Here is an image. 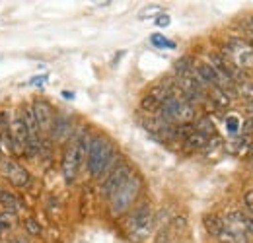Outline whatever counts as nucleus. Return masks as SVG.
<instances>
[{
  "label": "nucleus",
  "mask_w": 253,
  "mask_h": 243,
  "mask_svg": "<svg viewBox=\"0 0 253 243\" xmlns=\"http://www.w3.org/2000/svg\"><path fill=\"white\" fill-rule=\"evenodd\" d=\"M195 130L197 132H201L203 136H211V134H214V124H212V121L209 119V117H203V119H199L197 121V124H195Z\"/></svg>",
  "instance_id": "nucleus-14"
},
{
  "label": "nucleus",
  "mask_w": 253,
  "mask_h": 243,
  "mask_svg": "<svg viewBox=\"0 0 253 243\" xmlns=\"http://www.w3.org/2000/svg\"><path fill=\"white\" fill-rule=\"evenodd\" d=\"M242 93L246 95V99H252L253 101V82H244L242 84Z\"/></svg>",
  "instance_id": "nucleus-17"
},
{
  "label": "nucleus",
  "mask_w": 253,
  "mask_h": 243,
  "mask_svg": "<svg viewBox=\"0 0 253 243\" xmlns=\"http://www.w3.org/2000/svg\"><path fill=\"white\" fill-rule=\"evenodd\" d=\"M0 148H2V146H0Z\"/></svg>",
  "instance_id": "nucleus-24"
},
{
  "label": "nucleus",
  "mask_w": 253,
  "mask_h": 243,
  "mask_svg": "<svg viewBox=\"0 0 253 243\" xmlns=\"http://www.w3.org/2000/svg\"><path fill=\"white\" fill-rule=\"evenodd\" d=\"M226 222H230V224H234V226H242L248 234H253V218L248 216V214L240 212V210H234V212L228 214Z\"/></svg>",
  "instance_id": "nucleus-12"
},
{
  "label": "nucleus",
  "mask_w": 253,
  "mask_h": 243,
  "mask_svg": "<svg viewBox=\"0 0 253 243\" xmlns=\"http://www.w3.org/2000/svg\"><path fill=\"white\" fill-rule=\"evenodd\" d=\"M2 169H4V175L10 179V183H12L14 187H26V185L30 183V173H28V169H24V167H20V165H16V163H12V162H4Z\"/></svg>",
  "instance_id": "nucleus-8"
},
{
  "label": "nucleus",
  "mask_w": 253,
  "mask_h": 243,
  "mask_svg": "<svg viewBox=\"0 0 253 243\" xmlns=\"http://www.w3.org/2000/svg\"><path fill=\"white\" fill-rule=\"evenodd\" d=\"M130 175H132V169H130L128 163H117V165L105 175V179L101 183V195H103L105 199H111V197L130 179Z\"/></svg>",
  "instance_id": "nucleus-4"
},
{
  "label": "nucleus",
  "mask_w": 253,
  "mask_h": 243,
  "mask_svg": "<svg viewBox=\"0 0 253 243\" xmlns=\"http://www.w3.org/2000/svg\"><path fill=\"white\" fill-rule=\"evenodd\" d=\"M33 115H35V121H37V128L39 132H49L51 126H53V121H55V113H53V107L43 101V99H37L32 105Z\"/></svg>",
  "instance_id": "nucleus-7"
},
{
  "label": "nucleus",
  "mask_w": 253,
  "mask_h": 243,
  "mask_svg": "<svg viewBox=\"0 0 253 243\" xmlns=\"http://www.w3.org/2000/svg\"><path fill=\"white\" fill-rule=\"evenodd\" d=\"M203 226H205V230L212 238H220L222 234H224V230H226V222L222 220L220 216H216V214H207L203 218Z\"/></svg>",
  "instance_id": "nucleus-11"
},
{
  "label": "nucleus",
  "mask_w": 253,
  "mask_h": 243,
  "mask_svg": "<svg viewBox=\"0 0 253 243\" xmlns=\"http://www.w3.org/2000/svg\"><path fill=\"white\" fill-rule=\"evenodd\" d=\"M168 24H169V18H168V16L158 18V26H168Z\"/></svg>",
  "instance_id": "nucleus-23"
},
{
  "label": "nucleus",
  "mask_w": 253,
  "mask_h": 243,
  "mask_svg": "<svg viewBox=\"0 0 253 243\" xmlns=\"http://www.w3.org/2000/svg\"><path fill=\"white\" fill-rule=\"evenodd\" d=\"M12 228V214H2L0 216V230Z\"/></svg>",
  "instance_id": "nucleus-18"
},
{
  "label": "nucleus",
  "mask_w": 253,
  "mask_h": 243,
  "mask_svg": "<svg viewBox=\"0 0 253 243\" xmlns=\"http://www.w3.org/2000/svg\"><path fill=\"white\" fill-rule=\"evenodd\" d=\"M12 243H30V242H28V238H24V236H16V238L12 240Z\"/></svg>",
  "instance_id": "nucleus-22"
},
{
  "label": "nucleus",
  "mask_w": 253,
  "mask_h": 243,
  "mask_svg": "<svg viewBox=\"0 0 253 243\" xmlns=\"http://www.w3.org/2000/svg\"><path fill=\"white\" fill-rule=\"evenodd\" d=\"M138 193H140V179L132 173L130 175V179L109 199V208H111V214L113 216H121V214H125L130 206H132V202L136 201V197H138Z\"/></svg>",
  "instance_id": "nucleus-3"
},
{
  "label": "nucleus",
  "mask_w": 253,
  "mask_h": 243,
  "mask_svg": "<svg viewBox=\"0 0 253 243\" xmlns=\"http://www.w3.org/2000/svg\"><path fill=\"white\" fill-rule=\"evenodd\" d=\"M195 74H197V80L205 86H212V88H220V76H218V72L211 66V64H207V62H201V64H197L195 66Z\"/></svg>",
  "instance_id": "nucleus-10"
},
{
  "label": "nucleus",
  "mask_w": 253,
  "mask_h": 243,
  "mask_svg": "<svg viewBox=\"0 0 253 243\" xmlns=\"http://www.w3.org/2000/svg\"><path fill=\"white\" fill-rule=\"evenodd\" d=\"M193 70V59L191 57H181L179 61H175V72L179 76H187Z\"/></svg>",
  "instance_id": "nucleus-15"
},
{
  "label": "nucleus",
  "mask_w": 253,
  "mask_h": 243,
  "mask_svg": "<svg viewBox=\"0 0 253 243\" xmlns=\"http://www.w3.org/2000/svg\"><path fill=\"white\" fill-rule=\"evenodd\" d=\"M154 243H169V230H168V228H164L158 236H156Z\"/></svg>",
  "instance_id": "nucleus-19"
},
{
  "label": "nucleus",
  "mask_w": 253,
  "mask_h": 243,
  "mask_svg": "<svg viewBox=\"0 0 253 243\" xmlns=\"http://www.w3.org/2000/svg\"><path fill=\"white\" fill-rule=\"evenodd\" d=\"M252 22H253V20H252Z\"/></svg>",
  "instance_id": "nucleus-25"
},
{
  "label": "nucleus",
  "mask_w": 253,
  "mask_h": 243,
  "mask_svg": "<svg viewBox=\"0 0 253 243\" xmlns=\"http://www.w3.org/2000/svg\"><path fill=\"white\" fill-rule=\"evenodd\" d=\"M150 224H152V208L148 202L138 204L126 218V226L132 234H142V232L150 230Z\"/></svg>",
  "instance_id": "nucleus-5"
},
{
  "label": "nucleus",
  "mask_w": 253,
  "mask_h": 243,
  "mask_svg": "<svg viewBox=\"0 0 253 243\" xmlns=\"http://www.w3.org/2000/svg\"><path fill=\"white\" fill-rule=\"evenodd\" d=\"M160 117L168 124H173V122L189 124V121L195 119V109L185 97L169 93L160 105Z\"/></svg>",
  "instance_id": "nucleus-2"
},
{
  "label": "nucleus",
  "mask_w": 253,
  "mask_h": 243,
  "mask_svg": "<svg viewBox=\"0 0 253 243\" xmlns=\"http://www.w3.org/2000/svg\"><path fill=\"white\" fill-rule=\"evenodd\" d=\"M86 162H88V171L92 177H101L109 173L115 162V148L111 140H107L105 136H92L90 148L86 154Z\"/></svg>",
  "instance_id": "nucleus-1"
},
{
  "label": "nucleus",
  "mask_w": 253,
  "mask_h": 243,
  "mask_svg": "<svg viewBox=\"0 0 253 243\" xmlns=\"http://www.w3.org/2000/svg\"><path fill=\"white\" fill-rule=\"evenodd\" d=\"M80 162H82V160H80V154H78V140L74 138V140L68 144V148H66L64 158H63V175L68 183L74 181Z\"/></svg>",
  "instance_id": "nucleus-6"
},
{
  "label": "nucleus",
  "mask_w": 253,
  "mask_h": 243,
  "mask_svg": "<svg viewBox=\"0 0 253 243\" xmlns=\"http://www.w3.org/2000/svg\"><path fill=\"white\" fill-rule=\"evenodd\" d=\"M152 43H154L156 47H173V43L166 41V39H164V37H160V35H152Z\"/></svg>",
  "instance_id": "nucleus-20"
},
{
  "label": "nucleus",
  "mask_w": 253,
  "mask_h": 243,
  "mask_svg": "<svg viewBox=\"0 0 253 243\" xmlns=\"http://www.w3.org/2000/svg\"><path fill=\"white\" fill-rule=\"evenodd\" d=\"M51 136H53V140H59V142H64L70 134H72V121L63 115V113H59V115H55V121H53V126H51Z\"/></svg>",
  "instance_id": "nucleus-9"
},
{
  "label": "nucleus",
  "mask_w": 253,
  "mask_h": 243,
  "mask_svg": "<svg viewBox=\"0 0 253 243\" xmlns=\"http://www.w3.org/2000/svg\"><path fill=\"white\" fill-rule=\"evenodd\" d=\"M26 228H28V232H30L32 236H39V234H41V226H39L35 220H32V218L26 220Z\"/></svg>",
  "instance_id": "nucleus-16"
},
{
  "label": "nucleus",
  "mask_w": 253,
  "mask_h": 243,
  "mask_svg": "<svg viewBox=\"0 0 253 243\" xmlns=\"http://www.w3.org/2000/svg\"><path fill=\"white\" fill-rule=\"evenodd\" d=\"M0 202H2V206H6V208L10 210V214L20 210V201H18L12 193H8V191H4V189H0Z\"/></svg>",
  "instance_id": "nucleus-13"
},
{
  "label": "nucleus",
  "mask_w": 253,
  "mask_h": 243,
  "mask_svg": "<svg viewBox=\"0 0 253 243\" xmlns=\"http://www.w3.org/2000/svg\"><path fill=\"white\" fill-rule=\"evenodd\" d=\"M244 201H246V206H248V208L253 212V191H248V193H246Z\"/></svg>",
  "instance_id": "nucleus-21"
}]
</instances>
